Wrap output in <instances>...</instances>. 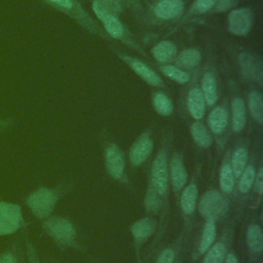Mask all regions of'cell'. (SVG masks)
Listing matches in <instances>:
<instances>
[{
    "label": "cell",
    "instance_id": "cell-31",
    "mask_svg": "<svg viewBox=\"0 0 263 263\" xmlns=\"http://www.w3.org/2000/svg\"><path fill=\"white\" fill-rule=\"evenodd\" d=\"M220 188L222 191L229 193L233 190L234 187V175L232 173L231 166L228 163H224L220 171Z\"/></svg>",
    "mask_w": 263,
    "mask_h": 263
},
{
    "label": "cell",
    "instance_id": "cell-9",
    "mask_svg": "<svg viewBox=\"0 0 263 263\" xmlns=\"http://www.w3.org/2000/svg\"><path fill=\"white\" fill-rule=\"evenodd\" d=\"M168 183L167 155L165 151H159L153 160L151 168V186L161 196L165 194Z\"/></svg>",
    "mask_w": 263,
    "mask_h": 263
},
{
    "label": "cell",
    "instance_id": "cell-15",
    "mask_svg": "<svg viewBox=\"0 0 263 263\" xmlns=\"http://www.w3.org/2000/svg\"><path fill=\"white\" fill-rule=\"evenodd\" d=\"M171 182L176 191L181 190L187 182V172L184 165L183 158L180 154L175 153L170 164Z\"/></svg>",
    "mask_w": 263,
    "mask_h": 263
},
{
    "label": "cell",
    "instance_id": "cell-5",
    "mask_svg": "<svg viewBox=\"0 0 263 263\" xmlns=\"http://www.w3.org/2000/svg\"><path fill=\"white\" fill-rule=\"evenodd\" d=\"M228 210L227 200L216 190L205 192L200 198L198 211L208 221H215L223 217Z\"/></svg>",
    "mask_w": 263,
    "mask_h": 263
},
{
    "label": "cell",
    "instance_id": "cell-23",
    "mask_svg": "<svg viewBox=\"0 0 263 263\" xmlns=\"http://www.w3.org/2000/svg\"><path fill=\"white\" fill-rule=\"evenodd\" d=\"M190 133L193 141L199 147L209 148L212 145L213 143L212 136L208 130V128L201 122H198V121L193 122L190 126Z\"/></svg>",
    "mask_w": 263,
    "mask_h": 263
},
{
    "label": "cell",
    "instance_id": "cell-12",
    "mask_svg": "<svg viewBox=\"0 0 263 263\" xmlns=\"http://www.w3.org/2000/svg\"><path fill=\"white\" fill-rule=\"evenodd\" d=\"M184 8L183 0H158L153 6V13L159 20L171 21L179 17Z\"/></svg>",
    "mask_w": 263,
    "mask_h": 263
},
{
    "label": "cell",
    "instance_id": "cell-28",
    "mask_svg": "<svg viewBox=\"0 0 263 263\" xmlns=\"http://www.w3.org/2000/svg\"><path fill=\"white\" fill-rule=\"evenodd\" d=\"M154 110L162 116H170L174 111V106L171 99L163 92L157 91L153 96L152 100Z\"/></svg>",
    "mask_w": 263,
    "mask_h": 263
},
{
    "label": "cell",
    "instance_id": "cell-14",
    "mask_svg": "<svg viewBox=\"0 0 263 263\" xmlns=\"http://www.w3.org/2000/svg\"><path fill=\"white\" fill-rule=\"evenodd\" d=\"M106 166L114 179H120L124 171V157L120 148L115 144H110L106 148Z\"/></svg>",
    "mask_w": 263,
    "mask_h": 263
},
{
    "label": "cell",
    "instance_id": "cell-27",
    "mask_svg": "<svg viewBox=\"0 0 263 263\" xmlns=\"http://www.w3.org/2000/svg\"><path fill=\"white\" fill-rule=\"evenodd\" d=\"M160 71L165 77L179 84H186L190 80L189 73L175 65H163L160 67Z\"/></svg>",
    "mask_w": 263,
    "mask_h": 263
},
{
    "label": "cell",
    "instance_id": "cell-20",
    "mask_svg": "<svg viewBox=\"0 0 263 263\" xmlns=\"http://www.w3.org/2000/svg\"><path fill=\"white\" fill-rule=\"evenodd\" d=\"M228 124V111L222 106L215 107L208 116V125L212 133L222 134Z\"/></svg>",
    "mask_w": 263,
    "mask_h": 263
},
{
    "label": "cell",
    "instance_id": "cell-16",
    "mask_svg": "<svg viewBox=\"0 0 263 263\" xmlns=\"http://www.w3.org/2000/svg\"><path fill=\"white\" fill-rule=\"evenodd\" d=\"M150 53L157 62L167 63L175 60L178 54V47L171 40H161L151 48Z\"/></svg>",
    "mask_w": 263,
    "mask_h": 263
},
{
    "label": "cell",
    "instance_id": "cell-24",
    "mask_svg": "<svg viewBox=\"0 0 263 263\" xmlns=\"http://www.w3.org/2000/svg\"><path fill=\"white\" fill-rule=\"evenodd\" d=\"M155 228V222L152 219L144 218L132 226V233L137 240H144L154 233Z\"/></svg>",
    "mask_w": 263,
    "mask_h": 263
},
{
    "label": "cell",
    "instance_id": "cell-42",
    "mask_svg": "<svg viewBox=\"0 0 263 263\" xmlns=\"http://www.w3.org/2000/svg\"><path fill=\"white\" fill-rule=\"evenodd\" d=\"M225 263H238V261L233 254H228L225 259Z\"/></svg>",
    "mask_w": 263,
    "mask_h": 263
},
{
    "label": "cell",
    "instance_id": "cell-39",
    "mask_svg": "<svg viewBox=\"0 0 263 263\" xmlns=\"http://www.w3.org/2000/svg\"><path fill=\"white\" fill-rule=\"evenodd\" d=\"M14 124V119L12 117H0V133L6 132L11 128Z\"/></svg>",
    "mask_w": 263,
    "mask_h": 263
},
{
    "label": "cell",
    "instance_id": "cell-32",
    "mask_svg": "<svg viewBox=\"0 0 263 263\" xmlns=\"http://www.w3.org/2000/svg\"><path fill=\"white\" fill-rule=\"evenodd\" d=\"M225 255H226L225 246L221 242H217L209 249L203 259V263H223L225 259Z\"/></svg>",
    "mask_w": 263,
    "mask_h": 263
},
{
    "label": "cell",
    "instance_id": "cell-37",
    "mask_svg": "<svg viewBox=\"0 0 263 263\" xmlns=\"http://www.w3.org/2000/svg\"><path fill=\"white\" fill-rule=\"evenodd\" d=\"M234 4H235V0H217L212 10H214V12H225V11L231 10Z\"/></svg>",
    "mask_w": 263,
    "mask_h": 263
},
{
    "label": "cell",
    "instance_id": "cell-26",
    "mask_svg": "<svg viewBox=\"0 0 263 263\" xmlns=\"http://www.w3.org/2000/svg\"><path fill=\"white\" fill-rule=\"evenodd\" d=\"M197 198V187L195 184H190L187 186L181 196V206L184 213L192 214L196 208Z\"/></svg>",
    "mask_w": 263,
    "mask_h": 263
},
{
    "label": "cell",
    "instance_id": "cell-18",
    "mask_svg": "<svg viewBox=\"0 0 263 263\" xmlns=\"http://www.w3.org/2000/svg\"><path fill=\"white\" fill-rule=\"evenodd\" d=\"M187 108L191 117H193L194 119L199 120L203 117L205 102L200 88L193 87L189 90L187 96Z\"/></svg>",
    "mask_w": 263,
    "mask_h": 263
},
{
    "label": "cell",
    "instance_id": "cell-33",
    "mask_svg": "<svg viewBox=\"0 0 263 263\" xmlns=\"http://www.w3.org/2000/svg\"><path fill=\"white\" fill-rule=\"evenodd\" d=\"M255 177L256 171L253 165H248L247 167H245L243 172L241 173V178L238 185V189L241 193H247L251 189L254 184Z\"/></svg>",
    "mask_w": 263,
    "mask_h": 263
},
{
    "label": "cell",
    "instance_id": "cell-1",
    "mask_svg": "<svg viewBox=\"0 0 263 263\" xmlns=\"http://www.w3.org/2000/svg\"><path fill=\"white\" fill-rule=\"evenodd\" d=\"M53 9L67 15L81 28L97 37L104 39L105 41H111L103 28L99 26L96 20L84 9L82 4L78 0H42Z\"/></svg>",
    "mask_w": 263,
    "mask_h": 263
},
{
    "label": "cell",
    "instance_id": "cell-6",
    "mask_svg": "<svg viewBox=\"0 0 263 263\" xmlns=\"http://www.w3.org/2000/svg\"><path fill=\"white\" fill-rule=\"evenodd\" d=\"M42 228L55 241L63 245H70L75 238L74 226L65 218L48 217L42 222Z\"/></svg>",
    "mask_w": 263,
    "mask_h": 263
},
{
    "label": "cell",
    "instance_id": "cell-21",
    "mask_svg": "<svg viewBox=\"0 0 263 263\" xmlns=\"http://www.w3.org/2000/svg\"><path fill=\"white\" fill-rule=\"evenodd\" d=\"M231 126L235 133L241 132L246 126V104L239 97L231 102Z\"/></svg>",
    "mask_w": 263,
    "mask_h": 263
},
{
    "label": "cell",
    "instance_id": "cell-22",
    "mask_svg": "<svg viewBox=\"0 0 263 263\" xmlns=\"http://www.w3.org/2000/svg\"><path fill=\"white\" fill-rule=\"evenodd\" d=\"M248 107L253 119L258 123H263V97L258 90H252L248 96Z\"/></svg>",
    "mask_w": 263,
    "mask_h": 263
},
{
    "label": "cell",
    "instance_id": "cell-38",
    "mask_svg": "<svg viewBox=\"0 0 263 263\" xmlns=\"http://www.w3.org/2000/svg\"><path fill=\"white\" fill-rule=\"evenodd\" d=\"M174 256V252L171 249H166L159 255L156 263H173Z\"/></svg>",
    "mask_w": 263,
    "mask_h": 263
},
{
    "label": "cell",
    "instance_id": "cell-35",
    "mask_svg": "<svg viewBox=\"0 0 263 263\" xmlns=\"http://www.w3.org/2000/svg\"><path fill=\"white\" fill-rule=\"evenodd\" d=\"M217 0H194L190 7V13L193 14H204L211 11Z\"/></svg>",
    "mask_w": 263,
    "mask_h": 263
},
{
    "label": "cell",
    "instance_id": "cell-34",
    "mask_svg": "<svg viewBox=\"0 0 263 263\" xmlns=\"http://www.w3.org/2000/svg\"><path fill=\"white\" fill-rule=\"evenodd\" d=\"M159 196L160 195L150 185L145 197V205L148 212H152V213L158 212L159 208L161 206V199Z\"/></svg>",
    "mask_w": 263,
    "mask_h": 263
},
{
    "label": "cell",
    "instance_id": "cell-13",
    "mask_svg": "<svg viewBox=\"0 0 263 263\" xmlns=\"http://www.w3.org/2000/svg\"><path fill=\"white\" fill-rule=\"evenodd\" d=\"M91 9L100 22L108 17H119L123 9L122 0H92Z\"/></svg>",
    "mask_w": 263,
    "mask_h": 263
},
{
    "label": "cell",
    "instance_id": "cell-3",
    "mask_svg": "<svg viewBox=\"0 0 263 263\" xmlns=\"http://www.w3.org/2000/svg\"><path fill=\"white\" fill-rule=\"evenodd\" d=\"M26 226L23 209L18 203L0 201V236L11 235Z\"/></svg>",
    "mask_w": 263,
    "mask_h": 263
},
{
    "label": "cell",
    "instance_id": "cell-36",
    "mask_svg": "<svg viewBox=\"0 0 263 263\" xmlns=\"http://www.w3.org/2000/svg\"><path fill=\"white\" fill-rule=\"evenodd\" d=\"M0 263H20L18 254L14 249H7L0 253Z\"/></svg>",
    "mask_w": 263,
    "mask_h": 263
},
{
    "label": "cell",
    "instance_id": "cell-7",
    "mask_svg": "<svg viewBox=\"0 0 263 263\" xmlns=\"http://www.w3.org/2000/svg\"><path fill=\"white\" fill-rule=\"evenodd\" d=\"M118 58L125 65H127V67L130 68L148 85L153 87H160V88L166 87L163 79L143 61L125 53L118 54Z\"/></svg>",
    "mask_w": 263,
    "mask_h": 263
},
{
    "label": "cell",
    "instance_id": "cell-25",
    "mask_svg": "<svg viewBox=\"0 0 263 263\" xmlns=\"http://www.w3.org/2000/svg\"><path fill=\"white\" fill-rule=\"evenodd\" d=\"M247 242L250 250L254 253H261L263 250V233L261 227L257 224H252L248 228Z\"/></svg>",
    "mask_w": 263,
    "mask_h": 263
},
{
    "label": "cell",
    "instance_id": "cell-10",
    "mask_svg": "<svg viewBox=\"0 0 263 263\" xmlns=\"http://www.w3.org/2000/svg\"><path fill=\"white\" fill-rule=\"evenodd\" d=\"M238 64L242 76L262 85L263 81V63L260 58L250 53L240 52L238 55Z\"/></svg>",
    "mask_w": 263,
    "mask_h": 263
},
{
    "label": "cell",
    "instance_id": "cell-4",
    "mask_svg": "<svg viewBox=\"0 0 263 263\" xmlns=\"http://www.w3.org/2000/svg\"><path fill=\"white\" fill-rule=\"evenodd\" d=\"M102 28L108 37L112 40H119L123 42L128 47L141 53L143 57L148 58L147 53L144 51L141 44L135 39L134 35L129 32V30L124 26V24L120 21L119 17H108L101 22Z\"/></svg>",
    "mask_w": 263,
    "mask_h": 263
},
{
    "label": "cell",
    "instance_id": "cell-29",
    "mask_svg": "<svg viewBox=\"0 0 263 263\" xmlns=\"http://www.w3.org/2000/svg\"><path fill=\"white\" fill-rule=\"evenodd\" d=\"M216 239V225L213 221H208L204 225L201 239L199 243V252L201 254L205 253L214 243Z\"/></svg>",
    "mask_w": 263,
    "mask_h": 263
},
{
    "label": "cell",
    "instance_id": "cell-2",
    "mask_svg": "<svg viewBox=\"0 0 263 263\" xmlns=\"http://www.w3.org/2000/svg\"><path fill=\"white\" fill-rule=\"evenodd\" d=\"M59 200V192L54 188L39 187L26 198L25 204L39 220H45L52 213Z\"/></svg>",
    "mask_w": 263,
    "mask_h": 263
},
{
    "label": "cell",
    "instance_id": "cell-8",
    "mask_svg": "<svg viewBox=\"0 0 263 263\" xmlns=\"http://www.w3.org/2000/svg\"><path fill=\"white\" fill-rule=\"evenodd\" d=\"M253 26V14L247 7L231 9L227 16L228 32L237 37L246 36L250 33Z\"/></svg>",
    "mask_w": 263,
    "mask_h": 263
},
{
    "label": "cell",
    "instance_id": "cell-41",
    "mask_svg": "<svg viewBox=\"0 0 263 263\" xmlns=\"http://www.w3.org/2000/svg\"><path fill=\"white\" fill-rule=\"evenodd\" d=\"M27 254H28V259L29 263H39L35 249L30 242H27Z\"/></svg>",
    "mask_w": 263,
    "mask_h": 263
},
{
    "label": "cell",
    "instance_id": "cell-40",
    "mask_svg": "<svg viewBox=\"0 0 263 263\" xmlns=\"http://www.w3.org/2000/svg\"><path fill=\"white\" fill-rule=\"evenodd\" d=\"M255 189L258 194H262L263 192V170L260 168L257 176L255 177Z\"/></svg>",
    "mask_w": 263,
    "mask_h": 263
},
{
    "label": "cell",
    "instance_id": "cell-17",
    "mask_svg": "<svg viewBox=\"0 0 263 263\" xmlns=\"http://www.w3.org/2000/svg\"><path fill=\"white\" fill-rule=\"evenodd\" d=\"M201 62V53L196 47H189L182 50L175 58V66L182 70H192Z\"/></svg>",
    "mask_w": 263,
    "mask_h": 263
},
{
    "label": "cell",
    "instance_id": "cell-19",
    "mask_svg": "<svg viewBox=\"0 0 263 263\" xmlns=\"http://www.w3.org/2000/svg\"><path fill=\"white\" fill-rule=\"evenodd\" d=\"M201 93L203 96L204 102L209 106H213L217 103L219 93H218V85L216 77L213 73L206 72L203 74L201 78Z\"/></svg>",
    "mask_w": 263,
    "mask_h": 263
},
{
    "label": "cell",
    "instance_id": "cell-30",
    "mask_svg": "<svg viewBox=\"0 0 263 263\" xmlns=\"http://www.w3.org/2000/svg\"><path fill=\"white\" fill-rule=\"evenodd\" d=\"M248 160V152L245 148H237L233 154L231 159V170L234 177H239L243 172Z\"/></svg>",
    "mask_w": 263,
    "mask_h": 263
},
{
    "label": "cell",
    "instance_id": "cell-11",
    "mask_svg": "<svg viewBox=\"0 0 263 263\" xmlns=\"http://www.w3.org/2000/svg\"><path fill=\"white\" fill-rule=\"evenodd\" d=\"M153 141L150 137V133L145 132L138 137L129 149V160L134 165L142 164L153 151Z\"/></svg>",
    "mask_w": 263,
    "mask_h": 263
}]
</instances>
